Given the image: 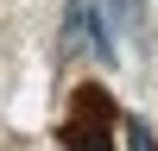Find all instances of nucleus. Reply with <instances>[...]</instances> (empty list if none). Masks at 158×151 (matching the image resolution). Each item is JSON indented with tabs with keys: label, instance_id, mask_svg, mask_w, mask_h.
Here are the masks:
<instances>
[{
	"label": "nucleus",
	"instance_id": "nucleus-1",
	"mask_svg": "<svg viewBox=\"0 0 158 151\" xmlns=\"http://www.w3.org/2000/svg\"><path fill=\"white\" fill-rule=\"evenodd\" d=\"M108 120H114L108 95H101L95 82H89V88H76V120L63 126V151H114Z\"/></svg>",
	"mask_w": 158,
	"mask_h": 151
},
{
	"label": "nucleus",
	"instance_id": "nucleus-2",
	"mask_svg": "<svg viewBox=\"0 0 158 151\" xmlns=\"http://www.w3.org/2000/svg\"><path fill=\"white\" fill-rule=\"evenodd\" d=\"M63 38H70V44H82V50H95L101 63L120 57V50H114V32H108V19H101L95 0H70V13H63Z\"/></svg>",
	"mask_w": 158,
	"mask_h": 151
},
{
	"label": "nucleus",
	"instance_id": "nucleus-3",
	"mask_svg": "<svg viewBox=\"0 0 158 151\" xmlns=\"http://www.w3.org/2000/svg\"><path fill=\"white\" fill-rule=\"evenodd\" d=\"M127 145H133V151H152V132H146V120H133V113H127Z\"/></svg>",
	"mask_w": 158,
	"mask_h": 151
}]
</instances>
